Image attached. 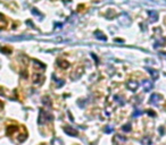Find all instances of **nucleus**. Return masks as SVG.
I'll use <instances>...</instances> for the list:
<instances>
[{
  "label": "nucleus",
  "mask_w": 166,
  "mask_h": 145,
  "mask_svg": "<svg viewBox=\"0 0 166 145\" xmlns=\"http://www.w3.org/2000/svg\"><path fill=\"white\" fill-rule=\"evenodd\" d=\"M6 135L9 136L15 143H23L27 138V130L24 126L9 125L6 128Z\"/></svg>",
  "instance_id": "nucleus-1"
},
{
  "label": "nucleus",
  "mask_w": 166,
  "mask_h": 145,
  "mask_svg": "<svg viewBox=\"0 0 166 145\" xmlns=\"http://www.w3.org/2000/svg\"><path fill=\"white\" fill-rule=\"evenodd\" d=\"M53 120V115L49 113V112L44 110V109H40V113H39V119H38V122L40 125H43L48 121H51Z\"/></svg>",
  "instance_id": "nucleus-2"
},
{
  "label": "nucleus",
  "mask_w": 166,
  "mask_h": 145,
  "mask_svg": "<svg viewBox=\"0 0 166 145\" xmlns=\"http://www.w3.org/2000/svg\"><path fill=\"white\" fill-rule=\"evenodd\" d=\"M32 81H33V84L35 85H41L44 81V75H43L42 72H34L33 75H32Z\"/></svg>",
  "instance_id": "nucleus-3"
},
{
  "label": "nucleus",
  "mask_w": 166,
  "mask_h": 145,
  "mask_svg": "<svg viewBox=\"0 0 166 145\" xmlns=\"http://www.w3.org/2000/svg\"><path fill=\"white\" fill-rule=\"evenodd\" d=\"M84 72V68L83 67H77L76 69H74L73 72H71V79L72 81H77Z\"/></svg>",
  "instance_id": "nucleus-4"
},
{
  "label": "nucleus",
  "mask_w": 166,
  "mask_h": 145,
  "mask_svg": "<svg viewBox=\"0 0 166 145\" xmlns=\"http://www.w3.org/2000/svg\"><path fill=\"white\" fill-rule=\"evenodd\" d=\"M162 100H163V96L160 94H157V93H155V94L150 96V103L154 104V106H158Z\"/></svg>",
  "instance_id": "nucleus-5"
},
{
  "label": "nucleus",
  "mask_w": 166,
  "mask_h": 145,
  "mask_svg": "<svg viewBox=\"0 0 166 145\" xmlns=\"http://www.w3.org/2000/svg\"><path fill=\"white\" fill-rule=\"evenodd\" d=\"M64 132L66 133L68 136H72V137H76L77 136V130L75 128H73V127H71V126H65L64 127Z\"/></svg>",
  "instance_id": "nucleus-6"
},
{
  "label": "nucleus",
  "mask_w": 166,
  "mask_h": 145,
  "mask_svg": "<svg viewBox=\"0 0 166 145\" xmlns=\"http://www.w3.org/2000/svg\"><path fill=\"white\" fill-rule=\"evenodd\" d=\"M126 87L127 90L130 91H132V92H136L138 87H139V83L136 82V81H129V82L126 83Z\"/></svg>",
  "instance_id": "nucleus-7"
},
{
  "label": "nucleus",
  "mask_w": 166,
  "mask_h": 145,
  "mask_svg": "<svg viewBox=\"0 0 166 145\" xmlns=\"http://www.w3.org/2000/svg\"><path fill=\"white\" fill-rule=\"evenodd\" d=\"M142 87L145 90V92H149L150 90L153 89V82L148 81V79H145V81H142Z\"/></svg>",
  "instance_id": "nucleus-8"
},
{
  "label": "nucleus",
  "mask_w": 166,
  "mask_h": 145,
  "mask_svg": "<svg viewBox=\"0 0 166 145\" xmlns=\"http://www.w3.org/2000/svg\"><path fill=\"white\" fill-rule=\"evenodd\" d=\"M57 65H58V67L63 68V69H66V68H68V67H70V63H68L67 60H64V59H58V60H57Z\"/></svg>",
  "instance_id": "nucleus-9"
},
{
  "label": "nucleus",
  "mask_w": 166,
  "mask_h": 145,
  "mask_svg": "<svg viewBox=\"0 0 166 145\" xmlns=\"http://www.w3.org/2000/svg\"><path fill=\"white\" fill-rule=\"evenodd\" d=\"M147 70L149 72V74L151 75V78H153V81H156V79H158V76H159V74H158V72H157L156 69H153V68H147Z\"/></svg>",
  "instance_id": "nucleus-10"
},
{
  "label": "nucleus",
  "mask_w": 166,
  "mask_h": 145,
  "mask_svg": "<svg viewBox=\"0 0 166 145\" xmlns=\"http://www.w3.org/2000/svg\"><path fill=\"white\" fill-rule=\"evenodd\" d=\"M95 36H96L98 40H100V41H106V40H107L106 35H105V34H104L103 32H101V31H99V30L95 32Z\"/></svg>",
  "instance_id": "nucleus-11"
},
{
  "label": "nucleus",
  "mask_w": 166,
  "mask_h": 145,
  "mask_svg": "<svg viewBox=\"0 0 166 145\" xmlns=\"http://www.w3.org/2000/svg\"><path fill=\"white\" fill-rule=\"evenodd\" d=\"M0 52H2L3 55H10L13 52V49L10 46H0Z\"/></svg>",
  "instance_id": "nucleus-12"
},
{
  "label": "nucleus",
  "mask_w": 166,
  "mask_h": 145,
  "mask_svg": "<svg viewBox=\"0 0 166 145\" xmlns=\"http://www.w3.org/2000/svg\"><path fill=\"white\" fill-rule=\"evenodd\" d=\"M148 15H149V16L151 17V20H150V22H151V23L156 22L157 18H158V13L154 11V10H150V11H148Z\"/></svg>",
  "instance_id": "nucleus-13"
},
{
  "label": "nucleus",
  "mask_w": 166,
  "mask_h": 145,
  "mask_svg": "<svg viewBox=\"0 0 166 145\" xmlns=\"http://www.w3.org/2000/svg\"><path fill=\"white\" fill-rule=\"evenodd\" d=\"M42 103L44 104V106L48 107V108H51V106H53V103H51V100H50L49 96H43Z\"/></svg>",
  "instance_id": "nucleus-14"
},
{
  "label": "nucleus",
  "mask_w": 166,
  "mask_h": 145,
  "mask_svg": "<svg viewBox=\"0 0 166 145\" xmlns=\"http://www.w3.org/2000/svg\"><path fill=\"white\" fill-rule=\"evenodd\" d=\"M141 144L142 145H151V139H150V137H148V136L142 137V138H141Z\"/></svg>",
  "instance_id": "nucleus-15"
},
{
  "label": "nucleus",
  "mask_w": 166,
  "mask_h": 145,
  "mask_svg": "<svg viewBox=\"0 0 166 145\" xmlns=\"http://www.w3.org/2000/svg\"><path fill=\"white\" fill-rule=\"evenodd\" d=\"M165 44H166V39L163 36V37H160V41L155 43V48H157V46H164Z\"/></svg>",
  "instance_id": "nucleus-16"
},
{
  "label": "nucleus",
  "mask_w": 166,
  "mask_h": 145,
  "mask_svg": "<svg viewBox=\"0 0 166 145\" xmlns=\"http://www.w3.org/2000/svg\"><path fill=\"white\" fill-rule=\"evenodd\" d=\"M33 63H34L33 66L37 67V68H41V69H44V68H46V66H44L42 63H40L39 60H33Z\"/></svg>",
  "instance_id": "nucleus-17"
},
{
  "label": "nucleus",
  "mask_w": 166,
  "mask_h": 145,
  "mask_svg": "<svg viewBox=\"0 0 166 145\" xmlns=\"http://www.w3.org/2000/svg\"><path fill=\"white\" fill-rule=\"evenodd\" d=\"M131 127H132V126H131V124H126V125H124L123 127H122V130H123V132H125V133H127V132H130V130H131Z\"/></svg>",
  "instance_id": "nucleus-18"
},
{
  "label": "nucleus",
  "mask_w": 166,
  "mask_h": 145,
  "mask_svg": "<svg viewBox=\"0 0 166 145\" xmlns=\"http://www.w3.org/2000/svg\"><path fill=\"white\" fill-rule=\"evenodd\" d=\"M125 137H121L120 135H115L114 136V142H117V141H120V142H125Z\"/></svg>",
  "instance_id": "nucleus-19"
},
{
  "label": "nucleus",
  "mask_w": 166,
  "mask_h": 145,
  "mask_svg": "<svg viewBox=\"0 0 166 145\" xmlns=\"http://www.w3.org/2000/svg\"><path fill=\"white\" fill-rule=\"evenodd\" d=\"M53 145H63V143H62V141L58 138H53Z\"/></svg>",
  "instance_id": "nucleus-20"
},
{
  "label": "nucleus",
  "mask_w": 166,
  "mask_h": 145,
  "mask_svg": "<svg viewBox=\"0 0 166 145\" xmlns=\"http://www.w3.org/2000/svg\"><path fill=\"white\" fill-rule=\"evenodd\" d=\"M21 75L23 76L24 78H27V70L23 69V70H22V72H21Z\"/></svg>",
  "instance_id": "nucleus-21"
},
{
  "label": "nucleus",
  "mask_w": 166,
  "mask_h": 145,
  "mask_svg": "<svg viewBox=\"0 0 166 145\" xmlns=\"http://www.w3.org/2000/svg\"><path fill=\"white\" fill-rule=\"evenodd\" d=\"M141 113H142V112H141V111H139V110H136V112L133 113V117H136V116L141 115Z\"/></svg>",
  "instance_id": "nucleus-22"
},
{
  "label": "nucleus",
  "mask_w": 166,
  "mask_h": 145,
  "mask_svg": "<svg viewBox=\"0 0 166 145\" xmlns=\"http://www.w3.org/2000/svg\"><path fill=\"white\" fill-rule=\"evenodd\" d=\"M0 94H1V95H7V93L3 92V89L1 87V86H0Z\"/></svg>",
  "instance_id": "nucleus-23"
},
{
  "label": "nucleus",
  "mask_w": 166,
  "mask_h": 145,
  "mask_svg": "<svg viewBox=\"0 0 166 145\" xmlns=\"http://www.w3.org/2000/svg\"><path fill=\"white\" fill-rule=\"evenodd\" d=\"M2 109H3V102L1 101V100H0V111H1Z\"/></svg>",
  "instance_id": "nucleus-24"
},
{
  "label": "nucleus",
  "mask_w": 166,
  "mask_h": 145,
  "mask_svg": "<svg viewBox=\"0 0 166 145\" xmlns=\"http://www.w3.org/2000/svg\"><path fill=\"white\" fill-rule=\"evenodd\" d=\"M148 115H150V116H155V112H153V111H148Z\"/></svg>",
  "instance_id": "nucleus-25"
},
{
  "label": "nucleus",
  "mask_w": 166,
  "mask_h": 145,
  "mask_svg": "<svg viewBox=\"0 0 166 145\" xmlns=\"http://www.w3.org/2000/svg\"><path fill=\"white\" fill-rule=\"evenodd\" d=\"M110 130H112V129H110V128H108V126H107V128H106V132H107V133H109Z\"/></svg>",
  "instance_id": "nucleus-26"
}]
</instances>
